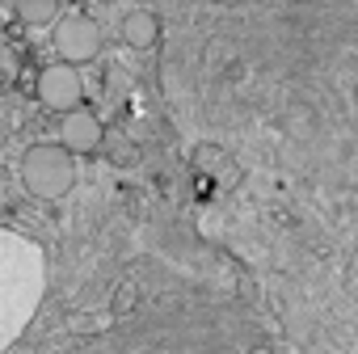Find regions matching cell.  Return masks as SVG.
<instances>
[{
    "mask_svg": "<svg viewBox=\"0 0 358 354\" xmlns=\"http://www.w3.org/2000/svg\"><path fill=\"white\" fill-rule=\"evenodd\" d=\"M101 139H106V127H101V118H97L89 106L59 114V143H64L68 152L89 156V152H97V148H101Z\"/></svg>",
    "mask_w": 358,
    "mask_h": 354,
    "instance_id": "cell-4",
    "label": "cell"
},
{
    "mask_svg": "<svg viewBox=\"0 0 358 354\" xmlns=\"http://www.w3.org/2000/svg\"><path fill=\"white\" fill-rule=\"evenodd\" d=\"M34 93H38L43 110H51V114H68V110H80V106H85V76H80L76 64L55 59V64H47V68L38 72Z\"/></svg>",
    "mask_w": 358,
    "mask_h": 354,
    "instance_id": "cell-3",
    "label": "cell"
},
{
    "mask_svg": "<svg viewBox=\"0 0 358 354\" xmlns=\"http://www.w3.org/2000/svg\"><path fill=\"white\" fill-rule=\"evenodd\" d=\"M0 47H5V17H0Z\"/></svg>",
    "mask_w": 358,
    "mask_h": 354,
    "instance_id": "cell-7",
    "label": "cell"
},
{
    "mask_svg": "<svg viewBox=\"0 0 358 354\" xmlns=\"http://www.w3.org/2000/svg\"><path fill=\"white\" fill-rule=\"evenodd\" d=\"M17 22L30 26V30H47L59 22V9H64V0H17Z\"/></svg>",
    "mask_w": 358,
    "mask_h": 354,
    "instance_id": "cell-6",
    "label": "cell"
},
{
    "mask_svg": "<svg viewBox=\"0 0 358 354\" xmlns=\"http://www.w3.org/2000/svg\"><path fill=\"white\" fill-rule=\"evenodd\" d=\"M51 43H55V55L64 64H93L101 55V26L85 13H72V17H59L51 26Z\"/></svg>",
    "mask_w": 358,
    "mask_h": 354,
    "instance_id": "cell-2",
    "label": "cell"
},
{
    "mask_svg": "<svg viewBox=\"0 0 358 354\" xmlns=\"http://www.w3.org/2000/svg\"><path fill=\"white\" fill-rule=\"evenodd\" d=\"M22 186L38 203H59L76 190V152L64 143H30L22 152Z\"/></svg>",
    "mask_w": 358,
    "mask_h": 354,
    "instance_id": "cell-1",
    "label": "cell"
},
{
    "mask_svg": "<svg viewBox=\"0 0 358 354\" xmlns=\"http://www.w3.org/2000/svg\"><path fill=\"white\" fill-rule=\"evenodd\" d=\"M118 34L131 51H152L160 43V17L152 9H127L118 22Z\"/></svg>",
    "mask_w": 358,
    "mask_h": 354,
    "instance_id": "cell-5",
    "label": "cell"
}]
</instances>
